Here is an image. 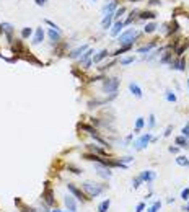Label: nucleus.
Here are the masks:
<instances>
[{
  "label": "nucleus",
  "instance_id": "5",
  "mask_svg": "<svg viewBox=\"0 0 189 212\" xmlns=\"http://www.w3.org/2000/svg\"><path fill=\"white\" fill-rule=\"evenodd\" d=\"M117 87H119V80H117L116 77H114V78H105V83H103V91L114 95V93L117 91Z\"/></svg>",
  "mask_w": 189,
  "mask_h": 212
},
{
  "label": "nucleus",
  "instance_id": "56",
  "mask_svg": "<svg viewBox=\"0 0 189 212\" xmlns=\"http://www.w3.org/2000/svg\"><path fill=\"white\" fill-rule=\"evenodd\" d=\"M187 168H189V165H187Z\"/></svg>",
  "mask_w": 189,
  "mask_h": 212
},
{
  "label": "nucleus",
  "instance_id": "51",
  "mask_svg": "<svg viewBox=\"0 0 189 212\" xmlns=\"http://www.w3.org/2000/svg\"><path fill=\"white\" fill-rule=\"evenodd\" d=\"M51 212H65V210H59V209H54V210H51Z\"/></svg>",
  "mask_w": 189,
  "mask_h": 212
},
{
  "label": "nucleus",
  "instance_id": "3",
  "mask_svg": "<svg viewBox=\"0 0 189 212\" xmlns=\"http://www.w3.org/2000/svg\"><path fill=\"white\" fill-rule=\"evenodd\" d=\"M67 189H68V193H70L73 197L78 199V201H82V202H85V201H90V197H88V196H87V194H85L82 189H80V188H77L75 185H73V183H67Z\"/></svg>",
  "mask_w": 189,
  "mask_h": 212
},
{
  "label": "nucleus",
  "instance_id": "16",
  "mask_svg": "<svg viewBox=\"0 0 189 212\" xmlns=\"http://www.w3.org/2000/svg\"><path fill=\"white\" fill-rule=\"evenodd\" d=\"M2 31L7 34V39L11 41V34H13V26L10 25V23H2Z\"/></svg>",
  "mask_w": 189,
  "mask_h": 212
},
{
  "label": "nucleus",
  "instance_id": "8",
  "mask_svg": "<svg viewBox=\"0 0 189 212\" xmlns=\"http://www.w3.org/2000/svg\"><path fill=\"white\" fill-rule=\"evenodd\" d=\"M64 204L68 212H77L78 210V204H77V199L72 196V194H67L64 197Z\"/></svg>",
  "mask_w": 189,
  "mask_h": 212
},
{
  "label": "nucleus",
  "instance_id": "31",
  "mask_svg": "<svg viewBox=\"0 0 189 212\" xmlns=\"http://www.w3.org/2000/svg\"><path fill=\"white\" fill-rule=\"evenodd\" d=\"M142 183H144V181L140 180V176H135V178L132 180V188H134V189H137V188H140Z\"/></svg>",
  "mask_w": 189,
  "mask_h": 212
},
{
  "label": "nucleus",
  "instance_id": "1",
  "mask_svg": "<svg viewBox=\"0 0 189 212\" xmlns=\"http://www.w3.org/2000/svg\"><path fill=\"white\" fill-rule=\"evenodd\" d=\"M82 189L87 193V196L91 199V197H96L106 189V186L100 185V183H95V181H83L82 183Z\"/></svg>",
  "mask_w": 189,
  "mask_h": 212
},
{
  "label": "nucleus",
  "instance_id": "52",
  "mask_svg": "<svg viewBox=\"0 0 189 212\" xmlns=\"http://www.w3.org/2000/svg\"><path fill=\"white\" fill-rule=\"evenodd\" d=\"M30 212H41V210H38V209H33V207H31V210H30Z\"/></svg>",
  "mask_w": 189,
  "mask_h": 212
},
{
  "label": "nucleus",
  "instance_id": "25",
  "mask_svg": "<svg viewBox=\"0 0 189 212\" xmlns=\"http://www.w3.org/2000/svg\"><path fill=\"white\" fill-rule=\"evenodd\" d=\"M171 65H173V69H176V70H184V69H186V62H184V59H179V60H176V62H171Z\"/></svg>",
  "mask_w": 189,
  "mask_h": 212
},
{
  "label": "nucleus",
  "instance_id": "4",
  "mask_svg": "<svg viewBox=\"0 0 189 212\" xmlns=\"http://www.w3.org/2000/svg\"><path fill=\"white\" fill-rule=\"evenodd\" d=\"M43 201L47 206H55V197H54V191L52 188L49 186V181L44 183V191H43Z\"/></svg>",
  "mask_w": 189,
  "mask_h": 212
},
{
  "label": "nucleus",
  "instance_id": "21",
  "mask_svg": "<svg viewBox=\"0 0 189 212\" xmlns=\"http://www.w3.org/2000/svg\"><path fill=\"white\" fill-rule=\"evenodd\" d=\"M155 41H152L150 44H145V46H142V48H139V49H137V52H139V54H144V52H150V51L153 49V48H155Z\"/></svg>",
  "mask_w": 189,
  "mask_h": 212
},
{
  "label": "nucleus",
  "instance_id": "29",
  "mask_svg": "<svg viewBox=\"0 0 189 212\" xmlns=\"http://www.w3.org/2000/svg\"><path fill=\"white\" fill-rule=\"evenodd\" d=\"M158 209H162V201H155L150 207H147V212H158Z\"/></svg>",
  "mask_w": 189,
  "mask_h": 212
},
{
  "label": "nucleus",
  "instance_id": "50",
  "mask_svg": "<svg viewBox=\"0 0 189 212\" xmlns=\"http://www.w3.org/2000/svg\"><path fill=\"white\" fill-rule=\"evenodd\" d=\"M150 3H152V5H158V3H160V0H152Z\"/></svg>",
  "mask_w": 189,
  "mask_h": 212
},
{
  "label": "nucleus",
  "instance_id": "44",
  "mask_svg": "<svg viewBox=\"0 0 189 212\" xmlns=\"http://www.w3.org/2000/svg\"><path fill=\"white\" fill-rule=\"evenodd\" d=\"M41 212H51V210H49V207H47V204H46L44 201L41 202Z\"/></svg>",
  "mask_w": 189,
  "mask_h": 212
},
{
  "label": "nucleus",
  "instance_id": "15",
  "mask_svg": "<svg viewBox=\"0 0 189 212\" xmlns=\"http://www.w3.org/2000/svg\"><path fill=\"white\" fill-rule=\"evenodd\" d=\"M108 54H109V52H108L106 49H103V51H100V52L96 54V56H93V59H91V62H93V64H100V62H101L103 59H105V57H108Z\"/></svg>",
  "mask_w": 189,
  "mask_h": 212
},
{
  "label": "nucleus",
  "instance_id": "10",
  "mask_svg": "<svg viewBox=\"0 0 189 212\" xmlns=\"http://www.w3.org/2000/svg\"><path fill=\"white\" fill-rule=\"evenodd\" d=\"M129 91L135 96V98H142V88L135 82H130L129 83Z\"/></svg>",
  "mask_w": 189,
  "mask_h": 212
},
{
  "label": "nucleus",
  "instance_id": "20",
  "mask_svg": "<svg viewBox=\"0 0 189 212\" xmlns=\"http://www.w3.org/2000/svg\"><path fill=\"white\" fill-rule=\"evenodd\" d=\"M87 147H88V148H90V150L93 152V153H96V155H100V157H103V155H106V152L103 150V148H100L98 145H95V144H88Z\"/></svg>",
  "mask_w": 189,
  "mask_h": 212
},
{
  "label": "nucleus",
  "instance_id": "18",
  "mask_svg": "<svg viewBox=\"0 0 189 212\" xmlns=\"http://www.w3.org/2000/svg\"><path fill=\"white\" fill-rule=\"evenodd\" d=\"M91 54H93V49H87V51H85V52L82 54V56H80V64H87V62H90V57H91Z\"/></svg>",
  "mask_w": 189,
  "mask_h": 212
},
{
  "label": "nucleus",
  "instance_id": "32",
  "mask_svg": "<svg viewBox=\"0 0 189 212\" xmlns=\"http://www.w3.org/2000/svg\"><path fill=\"white\" fill-rule=\"evenodd\" d=\"M140 18H142V20H147V18H155V13H153V11H142Z\"/></svg>",
  "mask_w": 189,
  "mask_h": 212
},
{
  "label": "nucleus",
  "instance_id": "11",
  "mask_svg": "<svg viewBox=\"0 0 189 212\" xmlns=\"http://www.w3.org/2000/svg\"><path fill=\"white\" fill-rule=\"evenodd\" d=\"M88 49V46L87 44H83V46H78L77 49H73V51H70V54H68V57H72V59H77V57H80L85 51Z\"/></svg>",
  "mask_w": 189,
  "mask_h": 212
},
{
  "label": "nucleus",
  "instance_id": "35",
  "mask_svg": "<svg viewBox=\"0 0 189 212\" xmlns=\"http://www.w3.org/2000/svg\"><path fill=\"white\" fill-rule=\"evenodd\" d=\"M181 199L183 201H189V188H184L181 191Z\"/></svg>",
  "mask_w": 189,
  "mask_h": 212
},
{
  "label": "nucleus",
  "instance_id": "30",
  "mask_svg": "<svg viewBox=\"0 0 189 212\" xmlns=\"http://www.w3.org/2000/svg\"><path fill=\"white\" fill-rule=\"evenodd\" d=\"M31 33H33L31 28H23V30H21V38H23V39L30 38V36H31Z\"/></svg>",
  "mask_w": 189,
  "mask_h": 212
},
{
  "label": "nucleus",
  "instance_id": "19",
  "mask_svg": "<svg viewBox=\"0 0 189 212\" xmlns=\"http://www.w3.org/2000/svg\"><path fill=\"white\" fill-rule=\"evenodd\" d=\"M113 18H114V13H108V15H105V18H103V23H101L103 30H108V28L111 26Z\"/></svg>",
  "mask_w": 189,
  "mask_h": 212
},
{
  "label": "nucleus",
  "instance_id": "47",
  "mask_svg": "<svg viewBox=\"0 0 189 212\" xmlns=\"http://www.w3.org/2000/svg\"><path fill=\"white\" fill-rule=\"evenodd\" d=\"M181 210H184V212H189V201H187V204L184 206V207H183Z\"/></svg>",
  "mask_w": 189,
  "mask_h": 212
},
{
  "label": "nucleus",
  "instance_id": "17",
  "mask_svg": "<svg viewBox=\"0 0 189 212\" xmlns=\"http://www.w3.org/2000/svg\"><path fill=\"white\" fill-rule=\"evenodd\" d=\"M44 39V30L43 28H38L36 33H34V38H33V44H39Z\"/></svg>",
  "mask_w": 189,
  "mask_h": 212
},
{
  "label": "nucleus",
  "instance_id": "41",
  "mask_svg": "<svg viewBox=\"0 0 189 212\" xmlns=\"http://www.w3.org/2000/svg\"><path fill=\"white\" fill-rule=\"evenodd\" d=\"M119 160H121L122 163H125V165H127V163H130V162H132V160H134V157H122V158H119Z\"/></svg>",
  "mask_w": 189,
  "mask_h": 212
},
{
  "label": "nucleus",
  "instance_id": "46",
  "mask_svg": "<svg viewBox=\"0 0 189 212\" xmlns=\"http://www.w3.org/2000/svg\"><path fill=\"white\" fill-rule=\"evenodd\" d=\"M34 2H36V5H39V7H43V5H46L47 0H34Z\"/></svg>",
  "mask_w": 189,
  "mask_h": 212
},
{
  "label": "nucleus",
  "instance_id": "40",
  "mask_svg": "<svg viewBox=\"0 0 189 212\" xmlns=\"http://www.w3.org/2000/svg\"><path fill=\"white\" fill-rule=\"evenodd\" d=\"M145 210V202H139L135 207V212H144Z\"/></svg>",
  "mask_w": 189,
  "mask_h": 212
},
{
  "label": "nucleus",
  "instance_id": "54",
  "mask_svg": "<svg viewBox=\"0 0 189 212\" xmlns=\"http://www.w3.org/2000/svg\"><path fill=\"white\" fill-rule=\"evenodd\" d=\"M187 88H189V78H187Z\"/></svg>",
  "mask_w": 189,
  "mask_h": 212
},
{
  "label": "nucleus",
  "instance_id": "13",
  "mask_svg": "<svg viewBox=\"0 0 189 212\" xmlns=\"http://www.w3.org/2000/svg\"><path fill=\"white\" fill-rule=\"evenodd\" d=\"M122 28H124V21H116L111 28V36H117L122 31Z\"/></svg>",
  "mask_w": 189,
  "mask_h": 212
},
{
  "label": "nucleus",
  "instance_id": "7",
  "mask_svg": "<svg viewBox=\"0 0 189 212\" xmlns=\"http://www.w3.org/2000/svg\"><path fill=\"white\" fill-rule=\"evenodd\" d=\"M95 170H96V175L101 176L103 180L111 178V175H113V171H111L109 167H105V165H101V163H98V162L95 163Z\"/></svg>",
  "mask_w": 189,
  "mask_h": 212
},
{
  "label": "nucleus",
  "instance_id": "53",
  "mask_svg": "<svg viewBox=\"0 0 189 212\" xmlns=\"http://www.w3.org/2000/svg\"><path fill=\"white\" fill-rule=\"evenodd\" d=\"M129 2H139V0H129Z\"/></svg>",
  "mask_w": 189,
  "mask_h": 212
},
{
  "label": "nucleus",
  "instance_id": "2",
  "mask_svg": "<svg viewBox=\"0 0 189 212\" xmlns=\"http://www.w3.org/2000/svg\"><path fill=\"white\" fill-rule=\"evenodd\" d=\"M137 34H139V31L135 30V28H130V30H125L124 33L119 34V39H117V43L121 44V46H129V44H132L134 43V39L137 38Z\"/></svg>",
  "mask_w": 189,
  "mask_h": 212
},
{
  "label": "nucleus",
  "instance_id": "42",
  "mask_svg": "<svg viewBox=\"0 0 189 212\" xmlns=\"http://www.w3.org/2000/svg\"><path fill=\"white\" fill-rule=\"evenodd\" d=\"M170 59H171V54H170V52H166V54H165V56H163V57H162V59H160V60H162L163 64H165V62H168Z\"/></svg>",
  "mask_w": 189,
  "mask_h": 212
},
{
  "label": "nucleus",
  "instance_id": "57",
  "mask_svg": "<svg viewBox=\"0 0 189 212\" xmlns=\"http://www.w3.org/2000/svg\"><path fill=\"white\" fill-rule=\"evenodd\" d=\"M65 212H68V210H65Z\"/></svg>",
  "mask_w": 189,
  "mask_h": 212
},
{
  "label": "nucleus",
  "instance_id": "55",
  "mask_svg": "<svg viewBox=\"0 0 189 212\" xmlns=\"http://www.w3.org/2000/svg\"><path fill=\"white\" fill-rule=\"evenodd\" d=\"M93 2H96V0H93Z\"/></svg>",
  "mask_w": 189,
  "mask_h": 212
},
{
  "label": "nucleus",
  "instance_id": "28",
  "mask_svg": "<svg viewBox=\"0 0 189 212\" xmlns=\"http://www.w3.org/2000/svg\"><path fill=\"white\" fill-rule=\"evenodd\" d=\"M176 163H178L179 167H187V165H189V158L184 157V155H179L178 158H176Z\"/></svg>",
  "mask_w": 189,
  "mask_h": 212
},
{
  "label": "nucleus",
  "instance_id": "24",
  "mask_svg": "<svg viewBox=\"0 0 189 212\" xmlns=\"http://www.w3.org/2000/svg\"><path fill=\"white\" fill-rule=\"evenodd\" d=\"M49 39H51L52 43H59V39H60V31L49 30Z\"/></svg>",
  "mask_w": 189,
  "mask_h": 212
},
{
  "label": "nucleus",
  "instance_id": "27",
  "mask_svg": "<svg viewBox=\"0 0 189 212\" xmlns=\"http://www.w3.org/2000/svg\"><path fill=\"white\" fill-rule=\"evenodd\" d=\"M165 98H166V101H170V103H176V101H178L176 95H175L171 90H166V91H165Z\"/></svg>",
  "mask_w": 189,
  "mask_h": 212
},
{
  "label": "nucleus",
  "instance_id": "33",
  "mask_svg": "<svg viewBox=\"0 0 189 212\" xmlns=\"http://www.w3.org/2000/svg\"><path fill=\"white\" fill-rule=\"evenodd\" d=\"M155 30H157V25H155V23H148L144 31H145V33H153Z\"/></svg>",
  "mask_w": 189,
  "mask_h": 212
},
{
  "label": "nucleus",
  "instance_id": "12",
  "mask_svg": "<svg viewBox=\"0 0 189 212\" xmlns=\"http://www.w3.org/2000/svg\"><path fill=\"white\" fill-rule=\"evenodd\" d=\"M117 7V0H109V3H106L103 7V13L108 15V13H113V10Z\"/></svg>",
  "mask_w": 189,
  "mask_h": 212
},
{
  "label": "nucleus",
  "instance_id": "22",
  "mask_svg": "<svg viewBox=\"0 0 189 212\" xmlns=\"http://www.w3.org/2000/svg\"><path fill=\"white\" fill-rule=\"evenodd\" d=\"M144 126H145V119L142 118V116H140V118H137V119H135V129H134V131H135V134H139L140 131L144 129Z\"/></svg>",
  "mask_w": 189,
  "mask_h": 212
},
{
  "label": "nucleus",
  "instance_id": "48",
  "mask_svg": "<svg viewBox=\"0 0 189 212\" xmlns=\"http://www.w3.org/2000/svg\"><path fill=\"white\" fill-rule=\"evenodd\" d=\"M130 139H132V134H129L127 137H125V144H129V142H130Z\"/></svg>",
  "mask_w": 189,
  "mask_h": 212
},
{
  "label": "nucleus",
  "instance_id": "49",
  "mask_svg": "<svg viewBox=\"0 0 189 212\" xmlns=\"http://www.w3.org/2000/svg\"><path fill=\"white\" fill-rule=\"evenodd\" d=\"M166 202H168V204H175V197H168Z\"/></svg>",
  "mask_w": 189,
  "mask_h": 212
},
{
  "label": "nucleus",
  "instance_id": "23",
  "mask_svg": "<svg viewBox=\"0 0 189 212\" xmlns=\"http://www.w3.org/2000/svg\"><path fill=\"white\" fill-rule=\"evenodd\" d=\"M109 206H111V201H109V199H105V201H101L100 206H98V212H108V210H109Z\"/></svg>",
  "mask_w": 189,
  "mask_h": 212
},
{
  "label": "nucleus",
  "instance_id": "6",
  "mask_svg": "<svg viewBox=\"0 0 189 212\" xmlns=\"http://www.w3.org/2000/svg\"><path fill=\"white\" fill-rule=\"evenodd\" d=\"M152 139H153V135H152L150 132H147V134H144V135H140L139 139L134 142V147L137 148V150H144V148L152 142Z\"/></svg>",
  "mask_w": 189,
  "mask_h": 212
},
{
  "label": "nucleus",
  "instance_id": "39",
  "mask_svg": "<svg viewBox=\"0 0 189 212\" xmlns=\"http://www.w3.org/2000/svg\"><path fill=\"white\" fill-rule=\"evenodd\" d=\"M124 11H125V8H124V7H121V8H117L116 11H114V20H117L119 16H121V15L124 13Z\"/></svg>",
  "mask_w": 189,
  "mask_h": 212
},
{
  "label": "nucleus",
  "instance_id": "34",
  "mask_svg": "<svg viewBox=\"0 0 189 212\" xmlns=\"http://www.w3.org/2000/svg\"><path fill=\"white\" fill-rule=\"evenodd\" d=\"M155 124H157V121H155V114H150V116H148V127L153 129V127H155Z\"/></svg>",
  "mask_w": 189,
  "mask_h": 212
},
{
  "label": "nucleus",
  "instance_id": "36",
  "mask_svg": "<svg viewBox=\"0 0 189 212\" xmlns=\"http://www.w3.org/2000/svg\"><path fill=\"white\" fill-rule=\"evenodd\" d=\"M67 168H68V171H72V173H75V175H82V173H83L82 170L77 168V167H73V165H68Z\"/></svg>",
  "mask_w": 189,
  "mask_h": 212
},
{
  "label": "nucleus",
  "instance_id": "26",
  "mask_svg": "<svg viewBox=\"0 0 189 212\" xmlns=\"http://www.w3.org/2000/svg\"><path fill=\"white\" fill-rule=\"evenodd\" d=\"M85 160H91V162H100V160H101V157L100 155H96V153H83V155H82Z\"/></svg>",
  "mask_w": 189,
  "mask_h": 212
},
{
  "label": "nucleus",
  "instance_id": "9",
  "mask_svg": "<svg viewBox=\"0 0 189 212\" xmlns=\"http://www.w3.org/2000/svg\"><path fill=\"white\" fill-rule=\"evenodd\" d=\"M139 176H140V180L144 181V183H147V185L153 183V181H155V178H157L155 171H152V170H144V171H140Z\"/></svg>",
  "mask_w": 189,
  "mask_h": 212
},
{
  "label": "nucleus",
  "instance_id": "38",
  "mask_svg": "<svg viewBox=\"0 0 189 212\" xmlns=\"http://www.w3.org/2000/svg\"><path fill=\"white\" fill-rule=\"evenodd\" d=\"M181 135H184L186 137V139H189V123H186V126H184V127H183V131H181Z\"/></svg>",
  "mask_w": 189,
  "mask_h": 212
},
{
  "label": "nucleus",
  "instance_id": "43",
  "mask_svg": "<svg viewBox=\"0 0 189 212\" xmlns=\"http://www.w3.org/2000/svg\"><path fill=\"white\" fill-rule=\"evenodd\" d=\"M171 131H173V126H168V127H166V131H165V137H170L171 135Z\"/></svg>",
  "mask_w": 189,
  "mask_h": 212
},
{
  "label": "nucleus",
  "instance_id": "14",
  "mask_svg": "<svg viewBox=\"0 0 189 212\" xmlns=\"http://www.w3.org/2000/svg\"><path fill=\"white\" fill-rule=\"evenodd\" d=\"M175 142H176V145H179L181 148H189V139H186L184 135H178L175 139Z\"/></svg>",
  "mask_w": 189,
  "mask_h": 212
},
{
  "label": "nucleus",
  "instance_id": "45",
  "mask_svg": "<svg viewBox=\"0 0 189 212\" xmlns=\"http://www.w3.org/2000/svg\"><path fill=\"white\" fill-rule=\"evenodd\" d=\"M168 150H170L171 153H178V150H179V147H173V145H171V147L168 148Z\"/></svg>",
  "mask_w": 189,
  "mask_h": 212
},
{
  "label": "nucleus",
  "instance_id": "37",
  "mask_svg": "<svg viewBox=\"0 0 189 212\" xmlns=\"http://www.w3.org/2000/svg\"><path fill=\"white\" fill-rule=\"evenodd\" d=\"M135 60V57H125V59H121V65H127V64H132Z\"/></svg>",
  "mask_w": 189,
  "mask_h": 212
}]
</instances>
